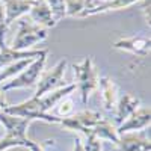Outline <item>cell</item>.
I'll use <instances>...</instances> for the list:
<instances>
[{
	"label": "cell",
	"mask_w": 151,
	"mask_h": 151,
	"mask_svg": "<svg viewBox=\"0 0 151 151\" xmlns=\"http://www.w3.org/2000/svg\"><path fill=\"white\" fill-rule=\"evenodd\" d=\"M47 55H48V52H45L41 56H38L21 73L14 76L12 79L3 82L2 85H0V91H2V92H8V91H12V89H20V88L36 86L38 80H40L41 74L44 71L45 62H47Z\"/></svg>",
	"instance_id": "6da1fadb"
},
{
	"label": "cell",
	"mask_w": 151,
	"mask_h": 151,
	"mask_svg": "<svg viewBox=\"0 0 151 151\" xmlns=\"http://www.w3.org/2000/svg\"><path fill=\"white\" fill-rule=\"evenodd\" d=\"M73 70H74L76 80H77V88L80 91L82 103L86 104L89 97H91V94L98 88V80H100L98 74H97V70L94 67L92 58L88 56L82 62H79V64H74Z\"/></svg>",
	"instance_id": "7a4b0ae2"
},
{
	"label": "cell",
	"mask_w": 151,
	"mask_h": 151,
	"mask_svg": "<svg viewBox=\"0 0 151 151\" xmlns=\"http://www.w3.org/2000/svg\"><path fill=\"white\" fill-rule=\"evenodd\" d=\"M48 32L47 29L32 23L30 20H20L18 32L11 44V50L15 52H23V50H32V47L38 42L47 40Z\"/></svg>",
	"instance_id": "3957f363"
},
{
	"label": "cell",
	"mask_w": 151,
	"mask_h": 151,
	"mask_svg": "<svg viewBox=\"0 0 151 151\" xmlns=\"http://www.w3.org/2000/svg\"><path fill=\"white\" fill-rule=\"evenodd\" d=\"M2 112L5 113H9V115H14V116H20V118H26L29 121H33V119H40V121H44V122H48V124H60V118L55 116L53 113H47L42 110L41 104H40V100L36 97H32L26 101H23L20 104H15V106H6Z\"/></svg>",
	"instance_id": "277c9868"
},
{
	"label": "cell",
	"mask_w": 151,
	"mask_h": 151,
	"mask_svg": "<svg viewBox=\"0 0 151 151\" xmlns=\"http://www.w3.org/2000/svg\"><path fill=\"white\" fill-rule=\"evenodd\" d=\"M101 119H103V116L100 112L85 109L77 113H71L67 118H60L59 125H62V127H65L67 130H71V132L85 133L88 130H92Z\"/></svg>",
	"instance_id": "5b68a950"
},
{
	"label": "cell",
	"mask_w": 151,
	"mask_h": 151,
	"mask_svg": "<svg viewBox=\"0 0 151 151\" xmlns=\"http://www.w3.org/2000/svg\"><path fill=\"white\" fill-rule=\"evenodd\" d=\"M65 68H67V60L62 59L52 70H48L47 73H44L40 77V80H38V83H36V91H35L33 97L40 98V97H42V95H45L48 92L62 88Z\"/></svg>",
	"instance_id": "8992f818"
},
{
	"label": "cell",
	"mask_w": 151,
	"mask_h": 151,
	"mask_svg": "<svg viewBox=\"0 0 151 151\" xmlns=\"http://www.w3.org/2000/svg\"><path fill=\"white\" fill-rule=\"evenodd\" d=\"M112 151H151V142L144 132L124 133L113 144Z\"/></svg>",
	"instance_id": "52a82bcc"
},
{
	"label": "cell",
	"mask_w": 151,
	"mask_h": 151,
	"mask_svg": "<svg viewBox=\"0 0 151 151\" xmlns=\"http://www.w3.org/2000/svg\"><path fill=\"white\" fill-rule=\"evenodd\" d=\"M115 50H122V52H129L136 56L145 58L150 55L151 50V40L150 36H129V38H121L112 44Z\"/></svg>",
	"instance_id": "ba28073f"
},
{
	"label": "cell",
	"mask_w": 151,
	"mask_h": 151,
	"mask_svg": "<svg viewBox=\"0 0 151 151\" xmlns=\"http://www.w3.org/2000/svg\"><path fill=\"white\" fill-rule=\"evenodd\" d=\"M151 122V112L150 107H139L137 110H134L132 115L122 121L118 127L116 132L118 134H124V133H132V132H142L144 129L150 127Z\"/></svg>",
	"instance_id": "9c48e42d"
},
{
	"label": "cell",
	"mask_w": 151,
	"mask_h": 151,
	"mask_svg": "<svg viewBox=\"0 0 151 151\" xmlns=\"http://www.w3.org/2000/svg\"><path fill=\"white\" fill-rule=\"evenodd\" d=\"M33 3H35V0H2V5L5 9V20H6L8 27L20 17L29 14Z\"/></svg>",
	"instance_id": "30bf717a"
},
{
	"label": "cell",
	"mask_w": 151,
	"mask_h": 151,
	"mask_svg": "<svg viewBox=\"0 0 151 151\" xmlns=\"http://www.w3.org/2000/svg\"><path fill=\"white\" fill-rule=\"evenodd\" d=\"M29 17L32 23L38 24V26H41L44 29L53 27L58 24L52 15V11H50L48 5L45 3V0H35L32 9L29 11Z\"/></svg>",
	"instance_id": "8fae6325"
},
{
	"label": "cell",
	"mask_w": 151,
	"mask_h": 151,
	"mask_svg": "<svg viewBox=\"0 0 151 151\" xmlns=\"http://www.w3.org/2000/svg\"><path fill=\"white\" fill-rule=\"evenodd\" d=\"M141 107V100L137 97H133L132 94H122L118 97V101L115 106V122L119 125L122 121L127 119L134 110Z\"/></svg>",
	"instance_id": "7c38bea8"
},
{
	"label": "cell",
	"mask_w": 151,
	"mask_h": 151,
	"mask_svg": "<svg viewBox=\"0 0 151 151\" xmlns=\"http://www.w3.org/2000/svg\"><path fill=\"white\" fill-rule=\"evenodd\" d=\"M98 86L101 91V98H103V106L107 112L113 110L118 101V88L110 77H101L98 80Z\"/></svg>",
	"instance_id": "4fadbf2b"
},
{
	"label": "cell",
	"mask_w": 151,
	"mask_h": 151,
	"mask_svg": "<svg viewBox=\"0 0 151 151\" xmlns=\"http://www.w3.org/2000/svg\"><path fill=\"white\" fill-rule=\"evenodd\" d=\"M74 89H76V83H70V85H64L62 88H59V89H56V91H52V92L40 97L38 100H40V104H41L42 110L48 113V110H52L60 100L68 97Z\"/></svg>",
	"instance_id": "5bb4252c"
},
{
	"label": "cell",
	"mask_w": 151,
	"mask_h": 151,
	"mask_svg": "<svg viewBox=\"0 0 151 151\" xmlns=\"http://www.w3.org/2000/svg\"><path fill=\"white\" fill-rule=\"evenodd\" d=\"M141 0H110V2L97 6L94 9H88L83 11L79 17H91V15H97V14H103V12H109V11H118V9H125L129 6H133L136 3H139Z\"/></svg>",
	"instance_id": "9a60e30c"
},
{
	"label": "cell",
	"mask_w": 151,
	"mask_h": 151,
	"mask_svg": "<svg viewBox=\"0 0 151 151\" xmlns=\"http://www.w3.org/2000/svg\"><path fill=\"white\" fill-rule=\"evenodd\" d=\"M30 139L26 133H18V132H6V136L0 139V151H6L11 148L24 147L27 148Z\"/></svg>",
	"instance_id": "2e32d148"
},
{
	"label": "cell",
	"mask_w": 151,
	"mask_h": 151,
	"mask_svg": "<svg viewBox=\"0 0 151 151\" xmlns=\"http://www.w3.org/2000/svg\"><path fill=\"white\" fill-rule=\"evenodd\" d=\"M92 133L98 137L100 141L104 139V141H109L112 144H115L118 141V137H119V134L116 132V127L112 122H109L107 119H104V118L92 129Z\"/></svg>",
	"instance_id": "e0dca14e"
},
{
	"label": "cell",
	"mask_w": 151,
	"mask_h": 151,
	"mask_svg": "<svg viewBox=\"0 0 151 151\" xmlns=\"http://www.w3.org/2000/svg\"><path fill=\"white\" fill-rule=\"evenodd\" d=\"M52 110L56 112L55 116H58V118H67V116H70L71 113L74 112V103H73V100H71L70 95H68V97H65L64 100H60V101H59Z\"/></svg>",
	"instance_id": "ac0fdd59"
},
{
	"label": "cell",
	"mask_w": 151,
	"mask_h": 151,
	"mask_svg": "<svg viewBox=\"0 0 151 151\" xmlns=\"http://www.w3.org/2000/svg\"><path fill=\"white\" fill-rule=\"evenodd\" d=\"M65 2L67 0H45V3L48 5L50 11H52V15L56 23H59L60 20H64L67 17L65 15Z\"/></svg>",
	"instance_id": "d6986e66"
},
{
	"label": "cell",
	"mask_w": 151,
	"mask_h": 151,
	"mask_svg": "<svg viewBox=\"0 0 151 151\" xmlns=\"http://www.w3.org/2000/svg\"><path fill=\"white\" fill-rule=\"evenodd\" d=\"M86 8L85 0H67L65 2V15L68 17H79Z\"/></svg>",
	"instance_id": "ffe728a7"
},
{
	"label": "cell",
	"mask_w": 151,
	"mask_h": 151,
	"mask_svg": "<svg viewBox=\"0 0 151 151\" xmlns=\"http://www.w3.org/2000/svg\"><path fill=\"white\" fill-rule=\"evenodd\" d=\"M6 30H8V24H6V20H5V9H3V5H2V0H0V52H5L8 48V45L5 42Z\"/></svg>",
	"instance_id": "44dd1931"
},
{
	"label": "cell",
	"mask_w": 151,
	"mask_h": 151,
	"mask_svg": "<svg viewBox=\"0 0 151 151\" xmlns=\"http://www.w3.org/2000/svg\"><path fill=\"white\" fill-rule=\"evenodd\" d=\"M142 3V12H144V18L147 24L150 26V12H151V0H141Z\"/></svg>",
	"instance_id": "7402d4cb"
},
{
	"label": "cell",
	"mask_w": 151,
	"mask_h": 151,
	"mask_svg": "<svg viewBox=\"0 0 151 151\" xmlns=\"http://www.w3.org/2000/svg\"><path fill=\"white\" fill-rule=\"evenodd\" d=\"M44 145H45V144L30 141V142H29V145H27V148H29L30 151H45V150H44Z\"/></svg>",
	"instance_id": "603a6c76"
},
{
	"label": "cell",
	"mask_w": 151,
	"mask_h": 151,
	"mask_svg": "<svg viewBox=\"0 0 151 151\" xmlns=\"http://www.w3.org/2000/svg\"><path fill=\"white\" fill-rule=\"evenodd\" d=\"M73 151H85L83 144H82V141L79 139V137H76V142H74V148H73Z\"/></svg>",
	"instance_id": "cb8c5ba5"
},
{
	"label": "cell",
	"mask_w": 151,
	"mask_h": 151,
	"mask_svg": "<svg viewBox=\"0 0 151 151\" xmlns=\"http://www.w3.org/2000/svg\"><path fill=\"white\" fill-rule=\"evenodd\" d=\"M6 106H9L8 103H6V98H5V92H2L0 91V112H2Z\"/></svg>",
	"instance_id": "d4e9b609"
},
{
	"label": "cell",
	"mask_w": 151,
	"mask_h": 151,
	"mask_svg": "<svg viewBox=\"0 0 151 151\" xmlns=\"http://www.w3.org/2000/svg\"><path fill=\"white\" fill-rule=\"evenodd\" d=\"M0 130H2V124H0Z\"/></svg>",
	"instance_id": "484cf974"
},
{
	"label": "cell",
	"mask_w": 151,
	"mask_h": 151,
	"mask_svg": "<svg viewBox=\"0 0 151 151\" xmlns=\"http://www.w3.org/2000/svg\"><path fill=\"white\" fill-rule=\"evenodd\" d=\"M0 53H2V52H0Z\"/></svg>",
	"instance_id": "4316f807"
},
{
	"label": "cell",
	"mask_w": 151,
	"mask_h": 151,
	"mask_svg": "<svg viewBox=\"0 0 151 151\" xmlns=\"http://www.w3.org/2000/svg\"><path fill=\"white\" fill-rule=\"evenodd\" d=\"M0 68H2V67H0Z\"/></svg>",
	"instance_id": "83f0119b"
}]
</instances>
